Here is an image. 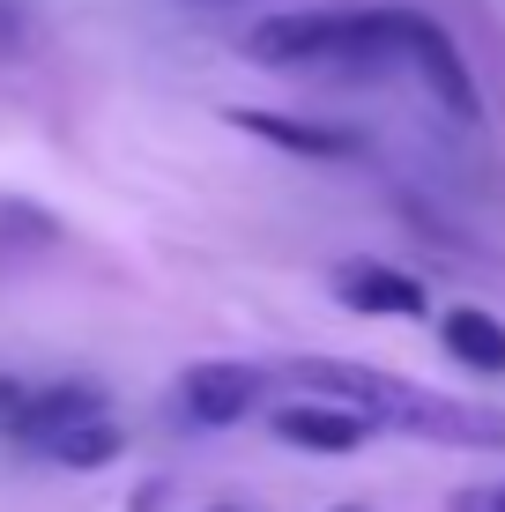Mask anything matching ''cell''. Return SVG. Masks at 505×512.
<instances>
[{
    "label": "cell",
    "mask_w": 505,
    "mask_h": 512,
    "mask_svg": "<svg viewBox=\"0 0 505 512\" xmlns=\"http://www.w3.org/2000/svg\"><path fill=\"white\" fill-rule=\"evenodd\" d=\"M290 386H305V394L364 416L372 431H409V438H439V446H505V416L498 409H468V401H454V394L409 386L394 372H372V364L298 357L290 364Z\"/></svg>",
    "instance_id": "1"
},
{
    "label": "cell",
    "mask_w": 505,
    "mask_h": 512,
    "mask_svg": "<svg viewBox=\"0 0 505 512\" xmlns=\"http://www.w3.org/2000/svg\"><path fill=\"white\" fill-rule=\"evenodd\" d=\"M260 67H379L402 52V8H290L253 23Z\"/></svg>",
    "instance_id": "2"
},
{
    "label": "cell",
    "mask_w": 505,
    "mask_h": 512,
    "mask_svg": "<svg viewBox=\"0 0 505 512\" xmlns=\"http://www.w3.org/2000/svg\"><path fill=\"white\" fill-rule=\"evenodd\" d=\"M402 60L424 75V90L439 97V112L446 119H483V97H476V75H468V60H461V45L446 38V23H431V15H416L402 8Z\"/></svg>",
    "instance_id": "3"
},
{
    "label": "cell",
    "mask_w": 505,
    "mask_h": 512,
    "mask_svg": "<svg viewBox=\"0 0 505 512\" xmlns=\"http://www.w3.org/2000/svg\"><path fill=\"white\" fill-rule=\"evenodd\" d=\"M327 290H335L342 312H372V320H424L431 312V290L416 275L387 268V260H335Z\"/></svg>",
    "instance_id": "4"
},
{
    "label": "cell",
    "mask_w": 505,
    "mask_h": 512,
    "mask_svg": "<svg viewBox=\"0 0 505 512\" xmlns=\"http://www.w3.org/2000/svg\"><path fill=\"white\" fill-rule=\"evenodd\" d=\"M179 401H186L194 423L223 431V423L253 416L260 401H268V372H253V364H194V372L179 379Z\"/></svg>",
    "instance_id": "5"
},
{
    "label": "cell",
    "mask_w": 505,
    "mask_h": 512,
    "mask_svg": "<svg viewBox=\"0 0 505 512\" xmlns=\"http://www.w3.org/2000/svg\"><path fill=\"white\" fill-rule=\"evenodd\" d=\"M231 127H246L260 141H275V149L290 156H312V164H350L364 156V141L350 127H320V119H283V112H231Z\"/></svg>",
    "instance_id": "6"
},
{
    "label": "cell",
    "mask_w": 505,
    "mask_h": 512,
    "mask_svg": "<svg viewBox=\"0 0 505 512\" xmlns=\"http://www.w3.org/2000/svg\"><path fill=\"white\" fill-rule=\"evenodd\" d=\"M104 416V394L97 386H45V394H23V409L8 416V431L23 438V446H45V438H60V431H75V423H90Z\"/></svg>",
    "instance_id": "7"
},
{
    "label": "cell",
    "mask_w": 505,
    "mask_h": 512,
    "mask_svg": "<svg viewBox=\"0 0 505 512\" xmlns=\"http://www.w3.org/2000/svg\"><path fill=\"white\" fill-rule=\"evenodd\" d=\"M275 438L283 446H305V453H357L372 438V423L335 409V401H305V409H275Z\"/></svg>",
    "instance_id": "8"
},
{
    "label": "cell",
    "mask_w": 505,
    "mask_h": 512,
    "mask_svg": "<svg viewBox=\"0 0 505 512\" xmlns=\"http://www.w3.org/2000/svg\"><path fill=\"white\" fill-rule=\"evenodd\" d=\"M439 342H446V357L468 364V372H505V320L498 312H483V305H454L439 320Z\"/></svg>",
    "instance_id": "9"
},
{
    "label": "cell",
    "mask_w": 505,
    "mask_h": 512,
    "mask_svg": "<svg viewBox=\"0 0 505 512\" xmlns=\"http://www.w3.org/2000/svg\"><path fill=\"white\" fill-rule=\"evenodd\" d=\"M45 453H52L60 468H112L119 453H127V431H119L112 416H90V423H75V431L45 438Z\"/></svg>",
    "instance_id": "10"
},
{
    "label": "cell",
    "mask_w": 505,
    "mask_h": 512,
    "mask_svg": "<svg viewBox=\"0 0 505 512\" xmlns=\"http://www.w3.org/2000/svg\"><path fill=\"white\" fill-rule=\"evenodd\" d=\"M454 512H505V490H461Z\"/></svg>",
    "instance_id": "11"
},
{
    "label": "cell",
    "mask_w": 505,
    "mask_h": 512,
    "mask_svg": "<svg viewBox=\"0 0 505 512\" xmlns=\"http://www.w3.org/2000/svg\"><path fill=\"white\" fill-rule=\"evenodd\" d=\"M15 409H23V386H15V379H0V423H8Z\"/></svg>",
    "instance_id": "12"
},
{
    "label": "cell",
    "mask_w": 505,
    "mask_h": 512,
    "mask_svg": "<svg viewBox=\"0 0 505 512\" xmlns=\"http://www.w3.org/2000/svg\"><path fill=\"white\" fill-rule=\"evenodd\" d=\"M216 512H246V505H216Z\"/></svg>",
    "instance_id": "13"
},
{
    "label": "cell",
    "mask_w": 505,
    "mask_h": 512,
    "mask_svg": "<svg viewBox=\"0 0 505 512\" xmlns=\"http://www.w3.org/2000/svg\"><path fill=\"white\" fill-rule=\"evenodd\" d=\"M342 512H357V505H342Z\"/></svg>",
    "instance_id": "14"
}]
</instances>
